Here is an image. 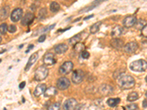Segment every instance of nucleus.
Returning a JSON list of instances; mask_svg holds the SVG:
<instances>
[{"instance_id":"nucleus-29","label":"nucleus","mask_w":147,"mask_h":110,"mask_svg":"<svg viewBox=\"0 0 147 110\" xmlns=\"http://www.w3.org/2000/svg\"><path fill=\"white\" fill-rule=\"evenodd\" d=\"M47 9L42 8L38 13V18H39V19H42V18H44V17L47 15Z\"/></svg>"},{"instance_id":"nucleus-24","label":"nucleus","mask_w":147,"mask_h":110,"mask_svg":"<svg viewBox=\"0 0 147 110\" xmlns=\"http://www.w3.org/2000/svg\"><path fill=\"white\" fill-rule=\"evenodd\" d=\"M81 40H82L81 35H76L74 37H72L71 38H70V40H69V44H71V45H74L77 43L80 42Z\"/></svg>"},{"instance_id":"nucleus-23","label":"nucleus","mask_w":147,"mask_h":110,"mask_svg":"<svg viewBox=\"0 0 147 110\" xmlns=\"http://www.w3.org/2000/svg\"><path fill=\"white\" fill-rule=\"evenodd\" d=\"M139 99V95L137 92H132L129 94L127 96V101L129 102L135 101L138 100Z\"/></svg>"},{"instance_id":"nucleus-19","label":"nucleus","mask_w":147,"mask_h":110,"mask_svg":"<svg viewBox=\"0 0 147 110\" xmlns=\"http://www.w3.org/2000/svg\"><path fill=\"white\" fill-rule=\"evenodd\" d=\"M123 33V29L120 26H116L113 29L111 32V35L113 38H119Z\"/></svg>"},{"instance_id":"nucleus-37","label":"nucleus","mask_w":147,"mask_h":110,"mask_svg":"<svg viewBox=\"0 0 147 110\" xmlns=\"http://www.w3.org/2000/svg\"><path fill=\"white\" fill-rule=\"evenodd\" d=\"M25 85H26V82H22V83H21L20 85H19V88H20L21 90H22V89H23Z\"/></svg>"},{"instance_id":"nucleus-6","label":"nucleus","mask_w":147,"mask_h":110,"mask_svg":"<svg viewBox=\"0 0 147 110\" xmlns=\"http://www.w3.org/2000/svg\"><path fill=\"white\" fill-rule=\"evenodd\" d=\"M113 92V87L110 85L104 84L99 87V93L102 96H108Z\"/></svg>"},{"instance_id":"nucleus-28","label":"nucleus","mask_w":147,"mask_h":110,"mask_svg":"<svg viewBox=\"0 0 147 110\" xmlns=\"http://www.w3.org/2000/svg\"><path fill=\"white\" fill-rule=\"evenodd\" d=\"M7 28H8V27H7V23H2V24L0 25V34L5 35V34L7 32Z\"/></svg>"},{"instance_id":"nucleus-27","label":"nucleus","mask_w":147,"mask_h":110,"mask_svg":"<svg viewBox=\"0 0 147 110\" xmlns=\"http://www.w3.org/2000/svg\"><path fill=\"white\" fill-rule=\"evenodd\" d=\"M135 25H136V28L137 29H138V30H141L144 26L146 25V21L145 20H143V19H139L138 21L137 20V21H136Z\"/></svg>"},{"instance_id":"nucleus-38","label":"nucleus","mask_w":147,"mask_h":110,"mask_svg":"<svg viewBox=\"0 0 147 110\" xmlns=\"http://www.w3.org/2000/svg\"><path fill=\"white\" fill-rule=\"evenodd\" d=\"M146 99H145V100L143 101V107H144V109H146L147 108V105H146Z\"/></svg>"},{"instance_id":"nucleus-33","label":"nucleus","mask_w":147,"mask_h":110,"mask_svg":"<svg viewBox=\"0 0 147 110\" xmlns=\"http://www.w3.org/2000/svg\"><path fill=\"white\" fill-rule=\"evenodd\" d=\"M105 1H107V0H95V1L93 2V4H92V5H93V6H90V7H91L92 9L94 8L96 5H99V4L102 3V2H105Z\"/></svg>"},{"instance_id":"nucleus-21","label":"nucleus","mask_w":147,"mask_h":110,"mask_svg":"<svg viewBox=\"0 0 147 110\" xmlns=\"http://www.w3.org/2000/svg\"><path fill=\"white\" fill-rule=\"evenodd\" d=\"M121 102L120 98H115V99H109L107 100V105L110 107H115Z\"/></svg>"},{"instance_id":"nucleus-5","label":"nucleus","mask_w":147,"mask_h":110,"mask_svg":"<svg viewBox=\"0 0 147 110\" xmlns=\"http://www.w3.org/2000/svg\"><path fill=\"white\" fill-rule=\"evenodd\" d=\"M74 68L73 62L71 61H66L64 62L59 68V73L61 75H67L72 71Z\"/></svg>"},{"instance_id":"nucleus-12","label":"nucleus","mask_w":147,"mask_h":110,"mask_svg":"<svg viewBox=\"0 0 147 110\" xmlns=\"http://www.w3.org/2000/svg\"><path fill=\"white\" fill-rule=\"evenodd\" d=\"M23 15V10L21 8H16L12 12L11 15H10V18H11L12 21L17 22L20 20L21 18Z\"/></svg>"},{"instance_id":"nucleus-4","label":"nucleus","mask_w":147,"mask_h":110,"mask_svg":"<svg viewBox=\"0 0 147 110\" xmlns=\"http://www.w3.org/2000/svg\"><path fill=\"white\" fill-rule=\"evenodd\" d=\"M85 78V73L83 70H80V69H77L73 72L71 76V80L74 84L78 85L82 82Z\"/></svg>"},{"instance_id":"nucleus-39","label":"nucleus","mask_w":147,"mask_h":110,"mask_svg":"<svg viewBox=\"0 0 147 110\" xmlns=\"http://www.w3.org/2000/svg\"><path fill=\"white\" fill-rule=\"evenodd\" d=\"M92 17H94V15H90L88 17H85V18H84V20H88V19H89L90 18H92Z\"/></svg>"},{"instance_id":"nucleus-25","label":"nucleus","mask_w":147,"mask_h":110,"mask_svg":"<svg viewBox=\"0 0 147 110\" xmlns=\"http://www.w3.org/2000/svg\"><path fill=\"white\" fill-rule=\"evenodd\" d=\"M49 8H50V10L52 12V13H57L60 10V5H59L57 2H52V3L50 4V6H49Z\"/></svg>"},{"instance_id":"nucleus-30","label":"nucleus","mask_w":147,"mask_h":110,"mask_svg":"<svg viewBox=\"0 0 147 110\" xmlns=\"http://www.w3.org/2000/svg\"><path fill=\"white\" fill-rule=\"evenodd\" d=\"M81 57L83 59H85V60H87V59H88L89 57H90V54H89V52H87V51L83 50L82 52V53H81Z\"/></svg>"},{"instance_id":"nucleus-31","label":"nucleus","mask_w":147,"mask_h":110,"mask_svg":"<svg viewBox=\"0 0 147 110\" xmlns=\"http://www.w3.org/2000/svg\"><path fill=\"white\" fill-rule=\"evenodd\" d=\"M126 109H127L129 110H136V109H138V107L137 104H136V103H132V104H129V105L127 106V107H126Z\"/></svg>"},{"instance_id":"nucleus-14","label":"nucleus","mask_w":147,"mask_h":110,"mask_svg":"<svg viewBox=\"0 0 147 110\" xmlns=\"http://www.w3.org/2000/svg\"><path fill=\"white\" fill-rule=\"evenodd\" d=\"M110 44H111L113 48H115L117 50H121L124 46V41L119 39V38H115L114 39H112V40L110 42Z\"/></svg>"},{"instance_id":"nucleus-35","label":"nucleus","mask_w":147,"mask_h":110,"mask_svg":"<svg viewBox=\"0 0 147 110\" xmlns=\"http://www.w3.org/2000/svg\"><path fill=\"white\" fill-rule=\"evenodd\" d=\"M141 32H142V35H144L145 38H146L147 36V27L146 25L144 26L142 29H141Z\"/></svg>"},{"instance_id":"nucleus-11","label":"nucleus","mask_w":147,"mask_h":110,"mask_svg":"<svg viewBox=\"0 0 147 110\" xmlns=\"http://www.w3.org/2000/svg\"><path fill=\"white\" fill-rule=\"evenodd\" d=\"M44 62L46 65H53L56 63V59L52 53H47L44 57Z\"/></svg>"},{"instance_id":"nucleus-32","label":"nucleus","mask_w":147,"mask_h":110,"mask_svg":"<svg viewBox=\"0 0 147 110\" xmlns=\"http://www.w3.org/2000/svg\"><path fill=\"white\" fill-rule=\"evenodd\" d=\"M60 107V102H57V103H53L52 106L49 107V109H59Z\"/></svg>"},{"instance_id":"nucleus-41","label":"nucleus","mask_w":147,"mask_h":110,"mask_svg":"<svg viewBox=\"0 0 147 110\" xmlns=\"http://www.w3.org/2000/svg\"><path fill=\"white\" fill-rule=\"evenodd\" d=\"M2 42V38H1V36H0V43Z\"/></svg>"},{"instance_id":"nucleus-20","label":"nucleus","mask_w":147,"mask_h":110,"mask_svg":"<svg viewBox=\"0 0 147 110\" xmlns=\"http://www.w3.org/2000/svg\"><path fill=\"white\" fill-rule=\"evenodd\" d=\"M57 93V88L55 87H50L49 88L46 89L45 92H44V95L46 97H52L55 95Z\"/></svg>"},{"instance_id":"nucleus-16","label":"nucleus","mask_w":147,"mask_h":110,"mask_svg":"<svg viewBox=\"0 0 147 110\" xmlns=\"http://www.w3.org/2000/svg\"><path fill=\"white\" fill-rule=\"evenodd\" d=\"M68 49H69V46L65 44H58V45L55 46V52L58 54H62L65 53L68 51Z\"/></svg>"},{"instance_id":"nucleus-13","label":"nucleus","mask_w":147,"mask_h":110,"mask_svg":"<svg viewBox=\"0 0 147 110\" xmlns=\"http://www.w3.org/2000/svg\"><path fill=\"white\" fill-rule=\"evenodd\" d=\"M35 15L32 13H27L26 15L23 17L22 20V24L24 26H29L33 22Z\"/></svg>"},{"instance_id":"nucleus-7","label":"nucleus","mask_w":147,"mask_h":110,"mask_svg":"<svg viewBox=\"0 0 147 110\" xmlns=\"http://www.w3.org/2000/svg\"><path fill=\"white\" fill-rule=\"evenodd\" d=\"M70 81L66 77H60L57 81V88L60 90H65L70 87Z\"/></svg>"},{"instance_id":"nucleus-1","label":"nucleus","mask_w":147,"mask_h":110,"mask_svg":"<svg viewBox=\"0 0 147 110\" xmlns=\"http://www.w3.org/2000/svg\"><path fill=\"white\" fill-rule=\"evenodd\" d=\"M117 78L118 85L122 90H129V89L132 88L136 85V81L133 77L131 76L122 74Z\"/></svg>"},{"instance_id":"nucleus-26","label":"nucleus","mask_w":147,"mask_h":110,"mask_svg":"<svg viewBox=\"0 0 147 110\" xmlns=\"http://www.w3.org/2000/svg\"><path fill=\"white\" fill-rule=\"evenodd\" d=\"M74 50H75L77 52H82V51L85 50V45H84V44L80 43V42H79V43H77L76 44H74Z\"/></svg>"},{"instance_id":"nucleus-9","label":"nucleus","mask_w":147,"mask_h":110,"mask_svg":"<svg viewBox=\"0 0 147 110\" xmlns=\"http://www.w3.org/2000/svg\"><path fill=\"white\" fill-rule=\"evenodd\" d=\"M78 107V103L74 99H69L68 100L65 101V102L63 104V109H76Z\"/></svg>"},{"instance_id":"nucleus-3","label":"nucleus","mask_w":147,"mask_h":110,"mask_svg":"<svg viewBox=\"0 0 147 110\" xmlns=\"http://www.w3.org/2000/svg\"><path fill=\"white\" fill-rule=\"evenodd\" d=\"M49 74V70L44 65L38 67L35 71V79L38 82L44 80Z\"/></svg>"},{"instance_id":"nucleus-36","label":"nucleus","mask_w":147,"mask_h":110,"mask_svg":"<svg viewBox=\"0 0 147 110\" xmlns=\"http://www.w3.org/2000/svg\"><path fill=\"white\" fill-rule=\"evenodd\" d=\"M46 39V35H42L41 36H40V38H38V42L39 43H42L44 42Z\"/></svg>"},{"instance_id":"nucleus-22","label":"nucleus","mask_w":147,"mask_h":110,"mask_svg":"<svg viewBox=\"0 0 147 110\" xmlns=\"http://www.w3.org/2000/svg\"><path fill=\"white\" fill-rule=\"evenodd\" d=\"M101 25H102V21H99V22H97V23H95L94 24H93V25L90 27V33L91 34L96 33V32L99 30V29H100Z\"/></svg>"},{"instance_id":"nucleus-15","label":"nucleus","mask_w":147,"mask_h":110,"mask_svg":"<svg viewBox=\"0 0 147 110\" xmlns=\"http://www.w3.org/2000/svg\"><path fill=\"white\" fill-rule=\"evenodd\" d=\"M38 52H35V53L32 54L30 56V59H29L28 62H27V65H26L25 69H24V70H25L26 71L29 70V69L31 68V66H32V65H33L35 62H36V60H38Z\"/></svg>"},{"instance_id":"nucleus-18","label":"nucleus","mask_w":147,"mask_h":110,"mask_svg":"<svg viewBox=\"0 0 147 110\" xmlns=\"http://www.w3.org/2000/svg\"><path fill=\"white\" fill-rule=\"evenodd\" d=\"M10 14V7L5 6L0 10V21L5 20Z\"/></svg>"},{"instance_id":"nucleus-8","label":"nucleus","mask_w":147,"mask_h":110,"mask_svg":"<svg viewBox=\"0 0 147 110\" xmlns=\"http://www.w3.org/2000/svg\"><path fill=\"white\" fill-rule=\"evenodd\" d=\"M138 44L136 42H129L128 44L124 46V51L127 54H133L138 50Z\"/></svg>"},{"instance_id":"nucleus-17","label":"nucleus","mask_w":147,"mask_h":110,"mask_svg":"<svg viewBox=\"0 0 147 110\" xmlns=\"http://www.w3.org/2000/svg\"><path fill=\"white\" fill-rule=\"evenodd\" d=\"M46 89H47V85H44V84L38 85L36 88H35V91H34V95L36 97H38L40 95H43L44 93V92H45Z\"/></svg>"},{"instance_id":"nucleus-34","label":"nucleus","mask_w":147,"mask_h":110,"mask_svg":"<svg viewBox=\"0 0 147 110\" xmlns=\"http://www.w3.org/2000/svg\"><path fill=\"white\" fill-rule=\"evenodd\" d=\"M7 30H8L9 32H10V33H13V32H15L16 31V27L15 25H10L7 28Z\"/></svg>"},{"instance_id":"nucleus-40","label":"nucleus","mask_w":147,"mask_h":110,"mask_svg":"<svg viewBox=\"0 0 147 110\" xmlns=\"http://www.w3.org/2000/svg\"><path fill=\"white\" fill-rule=\"evenodd\" d=\"M33 47H34L33 45H31V46H30L29 47L28 49H27V51H26V53H28V52H30V48H33Z\"/></svg>"},{"instance_id":"nucleus-10","label":"nucleus","mask_w":147,"mask_h":110,"mask_svg":"<svg viewBox=\"0 0 147 110\" xmlns=\"http://www.w3.org/2000/svg\"><path fill=\"white\" fill-rule=\"evenodd\" d=\"M136 21H137V18L134 15H129L127 16L124 20H123V24L127 28H130L135 26Z\"/></svg>"},{"instance_id":"nucleus-2","label":"nucleus","mask_w":147,"mask_h":110,"mask_svg":"<svg viewBox=\"0 0 147 110\" xmlns=\"http://www.w3.org/2000/svg\"><path fill=\"white\" fill-rule=\"evenodd\" d=\"M147 63L144 60H138L134 61L130 64V69L136 72H144L146 70Z\"/></svg>"}]
</instances>
